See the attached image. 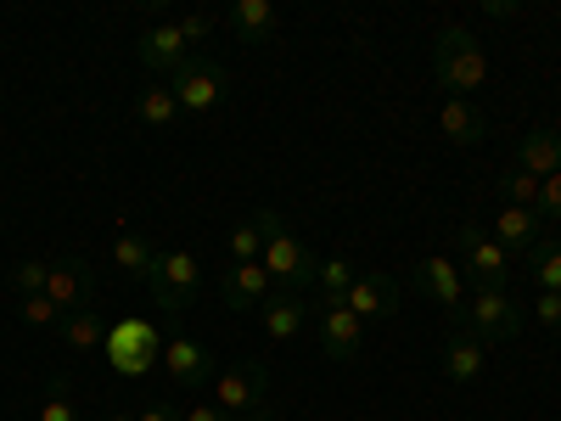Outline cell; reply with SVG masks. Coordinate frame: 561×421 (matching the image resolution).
I'll return each mask as SVG.
<instances>
[{"mask_svg": "<svg viewBox=\"0 0 561 421\" xmlns=\"http://www.w3.org/2000/svg\"><path fill=\"white\" fill-rule=\"evenodd\" d=\"M45 298L62 309V320L79 315V309H96V270H90L84 259H57L51 281H45Z\"/></svg>", "mask_w": 561, "mask_h": 421, "instance_id": "10", "label": "cell"}, {"mask_svg": "<svg viewBox=\"0 0 561 421\" xmlns=\"http://www.w3.org/2000/svg\"><path fill=\"white\" fill-rule=\"evenodd\" d=\"M219 293H225V304L237 309V315H253V309H264V298L275 293V281L264 275V264H230L225 281H219Z\"/></svg>", "mask_w": 561, "mask_h": 421, "instance_id": "16", "label": "cell"}, {"mask_svg": "<svg viewBox=\"0 0 561 421\" xmlns=\"http://www.w3.org/2000/svg\"><path fill=\"white\" fill-rule=\"evenodd\" d=\"M415 281H421V293H427L438 309H449L455 320L466 315V275H460L455 259H444V253L421 259V264H415Z\"/></svg>", "mask_w": 561, "mask_h": 421, "instance_id": "11", "label": "cell"}, {"mask_svg": "<svg viewBox=\"0 0 561 421\" xmlns=\"http://www.w3.org/2000/svg\"><path fill=\"white\" fill-rule=\"evenodd\" d=\"M539 237H545V219H539L534 208H505V203H500V219H494V242H500L505 253H528Z\"/></svg>", "mask_w": 561, "mask_h": 421, "instance_id": "20", "label": "cell"}, {"mask_svg": "<svg viewBox=\"0 0 561 421\" xmlns=\"http://www.w3.org/2000/svg\"><path fill=\"white\" fill-rule=\"evenodd\" d=\"M197 287H203V264H197L192 253H185V248L158 253V270H152V281H147V293H152L158 315H180V309H192Z\"/></svg>", "mask_w": 561, "mask_h": 421, "instance_id": "6", "label": "cell"}, {"mask_svg": "<svg viewBox=\"0 0 561 421\" xmlns=\"http://www.w3.org/2000/svg\"><path fill=\"white\" fill-rule=\"evenodd\" d=\"M253 225L264 230V259H259V264H264V275L275 281V293H304L309 281L320 275L314 248H304L275 208H259V214H253Z\"/></svg>", "mask_w": 561, "mask_h": 421, "instance_id": "1", "label": "cell"}, {"mask_svg": "<svg viewBox=\"0 0 561 421\" xmlns=\"http://www.w3.org/2000/svg\"><path fill=\"white\" fill-rule=\"evenodd\" d=\"M23 320H28V326H57V320H62V309H57L51 298H45V293H34V298H23Z\"/></svg>", "mask_w": 561, "mask_h": 421, "instance_id": "32", "label": "cell"}, {"mask_svg": "<svg viewBox=\"0 0 561 421\" xmlns=\"http://www.w3.org/2000/svg\"><path fill=\"white\" fill-rule=\"evenodd\" d=\"M135 118L147 124V129H174L185 113H180V102H174L169 84H147V90L135 96Z\"/></svg>", "mask_w": 561, "mask_h": 421, "instance_id": "24", "label": "cell"}, {"mask_svg": "<svg viewBox=\"0 0 561 421\" xmlns=\"http://www.w3.org/2000/svg\"><path fill=\"white\" fill-rule=\"evenodd\" d=\"M483 365H489V343H483L478 332H466V326L455 320L449 338H444V377L466 388V383L483 377Z\"/></svg>", "mask_w": 561, "mask_h": 421, "instance_id": "13", "label": "cell"}, {"mask_svg": "<svg viewBox=\"0 0 561 421\" xmlns=\"http://www.w3.org/2000/svg\"><path fill=\"white\" fill-rule=\"evenodd\" d=\"M438 129H444V140H455V147H478V140H489V118L472 102H460V96H449L438 107Z\"/></svg>", "mask_w": 561, "mask_h": 421, "instance_id": "21", "label": "cell"}, {"mask_svg": "<svg viewBox=\"0 0 561 421\" xmlns=\"http://www.w3.org/2000/svg\"><path fill=\"white\" fill-rule=\"evenodd\" d=\"M314 338H320V354L325 360H359V349H365V320L354 315V309H343V304H320L314 309Z\"/></svg>", "mask_w": 561, "mask_h": 421, "instance_id": "9", "label": "cell"}, {"mask_svg": "<svg viewBox=\"0 0 561 421\" xmlns=\"http://www.w3.org/2000/svg\"><path fill=\"white\" fill-rule=\"evenodd\" d=\"M343 309H354L359 320H388V315L399 309L393 275H382V270H359V275H354V287H348V298H343Z\"/></svg>", "mask_w": 561, "mask_h": 421, "instance_id": "15", "label": "cell"}, {"mask_svg": "<svg viewBox=\"0 0 561 421\" xmlns=\"http://www.w3.org/2000/svg\"><path fill=\"white\" fill-rule=\"evenodd\" d=\"M460 275L472 281V287H489V293H511V253L483 237L478 225H460Z\"/></svg>", "mask_w": 561, "mask_h": 421, "instance_id": "8", "label": "cell"}, {"mask_svg": "<svg viewBox=\"0 0 561 421\" xmlns=\"http://www.w3.org/2000/svg\"><path fill=\"white\" fill-rule=\"evenodd\" d=\"M466 332H478L483 343H511L528 326V309L511 298V293H489V287H472L466 298V315H460Z\"/></svg>", "mask_w": 561, "mask_h": 421, "instance_id": "5", "label": "cell"}, {"mask_svg": "<svg viewBox=\"0 0 561 421\" xmlns=\"http://www.w3.org/2000/svg\"><path fill=\"white\" fill-rule=\"evenodd\" d=\"M96 421H135L129 410H113V416H96Z\"/></svg>", "mask_w": 561, "mask_h": 421, "instance_id": "39", "label": "cell"}, {"mask_svg": "<svg viewBox=\"0 0 561 421\" xmlns=\"http://www.w3.org/2000/svg\"><path fill=\"white\" fill-rule=\"evenodd\" d=\"M483 12H489V18H517V0H489Z\"/></svg>", "mask_w": 561, "mask_h": 421, "instance_id": "37", "label": "cell"}, {"mask_svg": "<svg viewBox=\"0 0 561 421\" xmlns=\"http://www.w3.org/2000/svg\"><path fill=\"white\" fill-rule=\"evenodd\" d=\"M163 371H169L174 388H203V383L219 377L214 354H208L197 338H169V343H163Z\"/></svg>", "mask_w": 561, "mask_h": 421, "instance_id": "12", "label": "cell"}, {"mask_svg": "<svg viewBox=\"0 0 561 421\" xmlns=\"http://www.w3.org/2000/svg\"><path fill=\"white\" fill-rule=\"evenodd\" d=\"M45 281H51V264H45V259H28V264H18V270H12V287H18L23 298L45 293Z\"/></svg>", "mask_w": 561, "mask_h": 421, "instance_id": "30", "label": "cell"}, {"mask_svg": "<svg viewBox=\"0 0 561 421\" xmlns=\"http://www.w3.org/2000/svg\"><path fill=\"white\" fill-rule=\"evenodd\" d=\"M225 23L237 29V39H248V45H264V39L280 34V12L270 7V0H237V7L225 12Z\"/></svg>", "mask_w": 561, "mask_h": 421, "instance_id": "18", "label": "cell"}, {"mask_svg": "<svg viewBox=\"0 0 561 421\" xmlns=\"http://www.w3.org/2000/svg\"><path fill=\"white\" fill-rule=\"evenodd\" d=\"M534 214H539L545 225H561V174H550V180L539 185V203H534Z\"/></svg>", "mask_w": 561, "mask_h": 421, "instance_id": "31", "label": "cell"}, {"mask_svg": "<svg viewBox=\"0 0 561 421\" xmlns=\"http://www.w3.org/2000/svg\"><path fill=\"white\" fill-rule=\"evenodd\" d=\"M135 57H140V68H147V73H174V68H180L185 57H192V45H185L180 23L169 18V23H152L147 34H140Z\"/></svg>", "mask_w": 561, "mask_h": 421, "instance_id": "14", "label": "cell"}, {"mask_svg": "<svg viewBox=\"0 0 561 421\" xmlns=\"http://www.w3.org/2000/svg\"><path fill=\"white\" fill-rule=\"evenodd\" d=\"M185 421H237V416H225L219 405H185Z\"/></svg>", "mask_w": 561, "mask_h": 421, "instance_id": "36", "label": "cell"}, {"mask_svg": "<svg viewBox=\"0 0 561 421\" xmlns=\"http://www.w3.org/2000/svg\"><path fill=\"white\" fill-rule=\"evenodd\" d=\"M107 326H113V320H102V309H79V315H68V320H62V343H68V354H96V349L107 343Z\"/></svg>", "mask_w": 561, "mask_h": 421, "instance_id": "23", "label": "cell"}, {"mask_svg": "<svg viewBox=\"0 0 561 421\" xmlns=\"http://www.w3.org/2000/svg\"><path fill=\"white\" fill-rule=\"evenodd\" d=\"M523 259H528V275L539 293H561V242L556 237H539Z\"/></svg>", "mask_w": 561, "mask_h": 421, "instance_id": "25", "label": "cell"}, {"mask_svg": "<svg viewBox=\"0 0 561 421\" xmlns=\"http://www.w3.org/2000/svg\"><path fill=\"white\" fill-rule=\"evenodd\" d=\"M259 259H264V230L248 219L230 230V264H259Z\"/></svg>", "mask_w": 561, "mask_h": 421, "instance_id": "29", "label": "cell"}, {"mask_svg": "<svg viewBox=\"0 0 561 421\" xmlns=\"http://www.w3.org/2000/svg\"><path fill=\"white\" fill-rule=\"evenodd\" d=\"M354 264L348 259H320V275H314V287H320V304H343L348 287H354Z\"/></svg>", "mask_w": 561, "mask_h": 421, "instance_id": "26", "label": "cell"}, {"mask_svg": "<svg viewBox=\"0 0 561 421\" xmlns=\"http://www.w3.org/2000/svg\"><path fill=\"white\" fill-rule=\"evenodd\" d=\"M433 73H438V84L449 90V96H460V102H466V90H478L489 79V57H483L478 34L466 29V23H444L433 34Z\"/></svg>", "mask_w": 561, "mask_h": 421, "instance_id": "2", "label": "cell"}, {"mask_svg": "<svg viewBox=\"0 0 561 421\" xmlns=\"http://www.w3.org/2000/svg\"><path fill=\"white\" fill-rule=\"evenodd\" d=\"M242 421H280V410H275V405H264V410H253V416H242Z\"/></svg>", "mask_w": 561, "mask_h": 421, "instance_id": "38", "label": "cell"}, {"mask_svg": "<svg viewBox=\"0 0 561 421\" xmlns=\"http://www.w3.org/2000/svg\"><path fill=\"white\" fill-rule=\"evenodd\" d=\"M113 264L129 275V281H152L158 270V248L140 237V230H118V242H113Z\"/></svg>", "mask_w": 561, "mask_h": 421, "instance_id": "22", "label": "cell"}, {"mask_svg": "<svg viewBox=\"0 0 561 421\" xmlns=\"http://www.w3.org/2000/svg\"><path fill=\"white\" fill-rule=\"evenodd\" d=\"M39 421H84L79 405H73L68 377H51V388H45V405H39Z\"/></svg>", "mask_w": 561, "mask_h": 421, "instance_id": "28", "label": "cell"}, {"mask_svg": "<svg viewBox=\"0 0 561 421\" xmlns=\"http://www.w3.org/2000/svg\"><path fill=\"white\" fill-rule=\"evenodd\" d=\"M214 405L225 416H237V421L264 410L270 405V365L264 360H242V365L219 371V377H214Z\"/></svg>", "mask_w": 561, "mask_h": 421, "instance_id": "7", "label": "cell"}, {"mask_svg": "<svg viewBox=\"0 0 561 421\" xmlns=\"http://www.w3.org/2000/svg\"><path fill=\"white\" fill-rule=\"evenodd\" d=\"M174 23H180L185 45H197V39H208V34H214V18H208V12H185V18H174Z\"/></svg>", "mask_w": 561, "mask_h": 421, "instance_id": "34", "label": "cell"}, {"mask_svg": "<svg viewBox=\"0 0 561 421\" xmlns=\"http://www.w3.org/2000/svg\"><path fill=\"white\" fill-rule=\"evenodd\" d=\"M259 320H264V338L270 343H293L304 326H309V309H304L298 293H270L264 309H259Z\"/></svg>", "mask_w": 561, "mask_h": 421, "instance_id": "17", "label": "cell"}, {"mask_svg": "<svg viewBox=\"0 0 561 421\" xmlns=\"http://www.w3.org/2000/svg\"><path fill=\"white\" fill-rule=\"evenodd\" d=\"M528 315H534L539 326H550V332H561V293H539Z\"/></svg>", "mask_w": 561, "mask_h": 421, "instance_id": "33", "label": "cell"}, {"mask_svg": "<svg viewBox=\"0 0 561 421\" xmlns=\"http://www.w3.org/2000/svg\"><path fill=\"white\" fill-rule=\"evenodd\" d=\"M107 365L118 371L124 383H140L152 365H163V332L147 320V315H118L107 326V343H102Z\"/></svg>", "mask_w": 561, "mask_h": 421, "instance_id": "3", "label": "cell"}, {"mask_svg": "<svg viewBox=\"0 0 561 421\" xmlns=\"http://www.w3.org/2000/svg\"><path fill=\"white\" fill-rule=\"evenodd\" d=\"M169 90H174L180 113H214V107L225 102V90H230V73H225L214 57L192 52V57L169 73Z\"/></svg>", "mask_w": 561, "mask_h": 421, "instance_id": "4", "label": "cell"}, {"mask_svg": "<svg viewBox=\"0 0 561 421\" xmlns=\"http://www.w3.org/2000/svg\"><path fill=\"white\" fill-rule=\"evenodd\" d=\"M135 421H185V410H180V405H147Z\"/></svg>", "mask_w": 561, "mask_h": 421, "instance_id": "35", "label": "cell"}, {"mask_svg": "<svg viewBox=\"0 0 561 421\" xmlns=\"http://www.w3.org/2000/svg\"><path fill=\"white\" fill-rule=\"evenodd\" d=\"M517 169H528L534 180L561 174V135H556V129H528V135L517 140Z\"/></svg>", "mask_w": 561, "mask_h": 421, "instance_id": "19", "label": "cell"}, {"mask_svg": "<svg viewBox=\"0 0 561 421\" xmlns=\"http://www.w3.org/2000/svg\"><path fill=\"white\" fill-rule=\"evenodd\" d=\"M539 185H545V180H534L528 169H511V174L500 180V203H505V208H534V203H539Z\"/></svg>", "mask_w": 561, "mask_h": 421, "instance_id": "27", "label": "cell"}]
</instances>
